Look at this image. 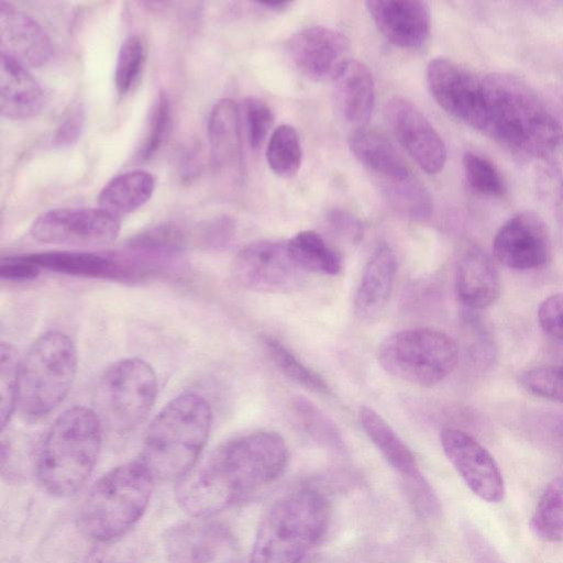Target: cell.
<instances>
[{
	"instance_id": "28",
	"label": "cell",
	"mask_w": 563,
	"mask_h": 563,
	"mask_svg": "<svg viewBox=\"0 0 563 563\" xmlns=\"http://www.w3.org/2000/svg\"><path fill=\"white\" fill-rule=\"evenodd\" d=\"M155 190L154 176L142 169L130 170L113 177L98 196L99 208L115 218L142 207Z\"/></svg>"
},
{
	"instance_id": "21",
	"label": "cell",
	"mask_w": 563,
	"mask_h": 563,
	"mask_svg": "<svg viewBox=\"0 0 563 563\" xmlns=\"http://www.w3.org/2000/svg\"><path fill=\"white\" fill-rule=\"evenodd\" d=\"M454 286L459 301L473 310L492 306L500 295L498 269L490 256L476 246L460 256Z\"/></svg>"
},
{
	"instance_id": "25",
	"label": "cell",
	"mask_w": 563,
	"mask_h": 563,
	"mask_svg": "<svg viewBox=\"0 0 563 563\" xmlns=\"http://www.w3.org/2000/svg\"><path fill=\"white\" fill-rule=\"evenodd\" d=\"M40 268L92 278L128 279L137 275L135 268L112 257L75 251H51L23 255Z\"/></svg>"
},
{
	"instance_id": "32",
	"label": "cell",
	"mask_w": 563,
	"mask_h": 563,
	"mask_svg": "<svg viewBox=\"0 0 563 563\" xmlns=\"http://www.w3.org/2000/svg\"><path fill=\"white\" fill-rule=\"evenodd\" d=\"M266 159L273 173L280 177L295 176L302 162V150L297 131L288 124L277 126L269 136Z\"/></svg>"
},
{
	"instance_id": "41",
	"label": "cell",
	"mask_w": 563,
	"mask_h": 563,
	"mask_svg": "<svg viewBox=\"0 0 563 563\" xmlns=\"http://www.w3.org/2000/svg\"><path fill=\"white\" fill-rule=\"evenodd\" d=\"M297 421L311 435L321 440H338L339 434L331 419L303 397H297L292 404Z\"/></svg>"
},
{
	"instance_id": "26",
	"label": "cell",
	"mask_w": 563,
	"mask_h": 563,
	"mask_svg": "<svg viewBox=\"0 0 563 563\" xmlns=\"http://www.w3.org/2000/svg\"><path fill=\"white\" fill-rule=\"evenodd\" d=\"M347 143L357 161L382 183L401 181L411 176L404 158L380 132L367 126L354 129Z\"/></svg>"
},
{
	"instance_id": "19",
	"label": "cell",
	"mask_w": 563,
	"mask_h": 563,
	"mask_svg": "<svg viewBox=\"0 0 563 563\" xmlns=\"http://www.w3.org/2000/svg\"><path fill=\"white\" fill-rule=\"evenodd\" d=\"M365 4L379 32L395 46L416 49L427 42L431 19L426 2L371 0Z\"/></svg>"
},
{
	"instance_id": "29",
	"label": "cell",
	"mask_w": 563,
	"mask_h": 563,
	"mask_svg": "<svg viewBox=\"0 0 563 563\" xmlns=\"http://www.w3.org/2000/svg\"><path fill=\"white\" fill-rule=\"evenodd\" d=\"M287 250L292 262L307 274L335 276L342 269L341 255L316 231L298 232L287 241Z\"/></svg>"
},
{
	"instance_id": "22",
	"label": "cell",
	"mask_w": 563,
	"mask_h": 563,
	"mask_svg": "<svg viewBox=\"0 0 563 563\" xmlns=\"http://www.w3.org/2000/svg\"><path fill=\"white\" fill-rule=\"evenodd\" d=\"M397 273V256L380 244L368 257L354 299V312L362 321L377 319L386 308Z\"/></svg>"
},
{
	"instance_id": "15",
	"label": "cell",
	"mask_w": 563,
	"mask_h": 563,
	"mask_svg": "<svg viewBox=\"0 0 563 563\" xmlns=\"http://www.w3.org/2000/svg\"><path fill=\"white\" fill-rule=\"evenodd\" d=\"M384 113L394 134L420 168L428 174L440 173L446 159L445 145L423 113L402 97L389 98Z\"/></svg>"
},
{
	"instance_id": "9",
	"label": "cell",
	"mask_w": 563,
	"mask_h": 563,
	"mask_svg": "<svg viewBox=\"0 0 563 563\" xmlns=\"http://www.w3.org/2000/svg\"><path fill=\"white\" fill-rule=\"evenodd\" d=\"M157 396L154 368L140 357L111 363L101 374L96 388V408L102 424L126 432L150 413Z\"/></svg>"
},
{
	"instance_id": "6",
	"label": "cell",
	"mask_w": 563,
	"mask_h": 563,
	"mask_svg": "<svg viewBox=\"0 0 563 563\" xmlns=\"http://www.w3.org/2000/svg\"><path fill=\"white\" fill-rule=\"evenodd\" d=\"M155 478L134 460L103 474L90 488L80 508L84 532L96 542L124 537L148 506Z\"/></svg>"
},
{
	"instance_id": "4",
	"label": "cell",
	"mask_w": 563,
	"mask_h": 563,
	"mask_svg": "<svg viewBox=\"0 0 563 563\" xmlns=\"http://www.w3.org/2000/svg\"><path fill=\"white\" fill-rule=\"evenodd\" d=\"M327 496L302 486L277 499L262 517L250 563H301L330 522Z\"/></svg>"
},
{
	"instance_id": "1",
	"label": "cell",
	"mask_w": 563,
	"mask_h": 563,
	"mask_svg": "<svg viewBox=\"0 0 563 563\" xmlns=\"http://www.w3.org/2000/svg\"><path fill=\"white\" fill-rule=\"evenodd\" d=\"M288 461L287 444L277 432L236 438L178 481L176 499L190 516L209 518L278 479Z\"/></svg>"
},
{
	"instance_id": "13",
	"label": "cell",
	"mask_w": 563,
	"mask_h": 563,
	"mask_svg": "<svg viewBox=\"0 0 563 563\" xmlns=\"http://www.w3.org/2000/svg\"><path fill=\"white\" fill-rule=\"evenodd\" d=\"M443 452L467 487L487 503L505 497V482L492 454L468 433L443 429L440 435Z\"/></svg>"
},
{
	"instance_id": "20",
	"label": "cell",
	"mask_w": 563,
	"mask_h": 563,
	"mask_svg": "<svg viewBox=\"0 0 563 563\" xmlns=\"http://www.w3.org/2000/svg\"><path fill=\"white\" fill-rule=\"evenodd\" d=\"M1 53L23 66L38 67L53 55V45L42 26L7 1H0Z\"/></svg>"
},
{
	"instance_id": "16",
	"label": "cell",
	"mask_w": 563,
	"mask_h": 563,
	"mask_svg": "<svg viewBox=\"0 0 563 563\" xmlns=\"http://www.w3.org/2000/svg\"><path fill=\"white\" fill-rule=\"evenodd\" d=\"M493 252L500 264L516 271L543 266L550 255V241L544 222L530 211L515 214L497 231Z\"/></svg>"
},
{
	"instance_id": "38",
	"label": "cell",
	"mask_w": 563,
	"mask_h": 563,
	"mask_svg": "<svg viewBox=\"0 0 563 563\" xmlns=\"http://www.w3.org/2000/svg\"><path fill=\"white\" fill-rule=\"evenodd\" d=\"M170 123V101L165 92H161L153 107L144 140L136 153L140 161H147L159 151L166 141Z\"/></svg>"
},
{
	"instance_id": "30",
	"label": "cell",
	"mask_w": 563,
	"mask_h": 563,
	"mask_svg": "<svg viewBox=\"0 0 563 563\" xmlns=\"http://www.w3.org/2000/svg\"><path fill=\"white\" fill-rule=\"evenodd\" d=\"M529 526L540 540L563 542V476L552 479L545 486Z\"/></svg>"
},
{
	"instance_id": "37",
	"label": "cell",
	"mask_w": 563,
	"mask_h": 563,
	"mask_svg": "<svg viewBox=\"0 0 563 563\" xmlns=\"http://www.w3.org/2000/svg\"><path fill=\"white\" fill-rule=\"evenodd\" d=\"M463 168L466 180L474 191L489 197H500L505 194V181L496 166L487 158L467 152L463 156Z\"/></svg>"
},
{
	"instance_id": "8",
	"label": "cell",
	"mask_w": 563,
	"mask_h": 563,
	"mask_svg": "<svg viewBox=\"0 0 563 563\" xmlns=\"http://www.w3.org/2000/svg\"><path fill=\"white\" fill-rule=\"evenodd\" d=\"M376 358L389 375L407 383L431 387L444 380L459 363V347L445 332L411 328L387 335Z\"/></svg>"
},
{
	"instance_id": "43",
	"label": "cell",
	"mask_w": 563,
	"mask_h": 563,
	"mask_svg": "<svg viewBox=\"0 0 563 563\" xmlns=\"http://www.w3.org/2000/svg\"><path fill=\"white\" fill-rule=\"evenodd\" d=\"M537 314L540 327L563 342V294H554L542 300Z\"/></svg>"
},
{
	"instance_id": "24",
	"label": "cell",
	"mask_w": 563,
	"mask_h": 563,
	"mask_svg": "<svg viewBox=\"0 0 563 563\" xmlns=\"http://www.w3.org/2000/svg\"><path fill=\"white\" fill-rule=\"evenodd\" d=\"M375 100L371 69L358 60H351L334 80V102L341 118L354 129L366 126Z\"/></svg>"
},
{
	"instance_id": "46",
	"label": "cell",
	"mask_w": 563,
	"mask_h": 563,
	"mask_svg": "<svg viewBox=\"0 0 563 563\" xmlns=\"http://www.w3.org/2000/svg\"><path fill=\"white\" fill-rule=\"evenodd\" d=\"M85 124V114L80 106L73 107L66 118L58 126L54 144L56 146H67L76 142Z\"/></svg>"
},
{
	"instance_id": "3",
	"label": "cell",
	"mask_w": 563,
	"mask_h": 563,
	"mask_svg": "<svg viewBox=\"0 0 563 563\" xmlns=\"http://www.w3.org/2000/svg\"><path fill=\"white\" fill-rule=\"evenodd\" d=\"M212 426V410L198 393L184 391L150 423L137 457L155 479H181L198 462Z\"/></svg>"
},
{
	"instance_id": "7",
	"label": "cell",
	"mask_w": 563,
	"mask_h": 563,
	"mask_svg": "<svg viewBox=\"0 0 563 563\" xmlns=\"http://www.w3.org/2000/svg\"><path fill=\"white\" fill-rule=\"evenodd\" d=\"M78 368L76 345L62 331L37 336L20 362L18 405L21 416L36 421L67 397Z\"/></svg>"
},
{
	"instance_id": "42",
	"label": "cell",
	"mask_w": 563,
	"mask_h": 563,
	"mask_svg": "<svg viewBox=\"0 0 563 563\" xmlns=\"http://www.w3.org/2000/svg\"><path fill=\"white\" fill-rule=\"evenodd\" d=\"M84 563H137L136 550L123 537L112 541L96 542Z\"/></svg>"
},
{
	"instance_id": "40",
	"label": "cell",
	"mask_w": 563,
	"mask_h": 563,
	"mask_svg": "<svg viewBox=\"0 0 563 563\" xmlns=\"http://www.w3.org/2000/svg\"><path fill=\"white\" fill-rule=\"evenodd\" d=\"M243 112L250 145L256 150L261 147L274 123L273 111L264 100L249 97L244 101Z\"/></svg>"
},
{
	"instance_id": "44",
	"label": "cell",
	"mask_w": 563,
	"mask_h": 563,
	"mask_svg": "<svg viewBox=\"0 0 563 563\" xmlns=\"http://www.w3.org/2000/svg\"><path fill=\"white\" fill-rule=\"evenodd\" d=\"M328 229L338 238L350 243H358L364 234L362 222L352 213L332 209L325 217Z\"/></svg>"
},
{
	"instance_id": "34",
	"label": "cell",
	"mask_w": 563,
	"mask_h": 563,
	"mask_svg": "<svg viewBox=\"0 0 563 563\" xmlns=\"http://www.w3.org/2000/svg\"><path fill=\"white\" fill-rule=\"evenodd\" d=\"M20 362L15 347L7 342L0 347V421L2 432L18 405Z\"/></svg>"
},
{
	"instance_id": "18",
	"label": "cell",
	"mask_w": 563,
	"mask_h": 563,
	"mask_svg": "<svg viewBox=\"0 0 563 563\" xmlns=\"http://www.w3.org/2000/svg\"><path fill=\"white\" fill-rule=\"evenodd\" d=\"M208 140L214 173L230 185H241L244 159L240 112L231 99H222L212 108L208 120Z\"/></svg>"
},
{
	"instance_id": "23",
	"label": "cell",
	"mask_w": 563,
	"mask_h": 563,
	"mask_svg": "<svg viewBox=\"0 0 563 563\" xmlns=\"http://www.w3.org/2000/svg\"><path fill=\"white\" fill-rule=\"evenodd\" d=\"M44 102V91L34 76L18 60L1 53V114L10 120H25L40 113Z\"/></svg>"
},
{
	"instance_id": "27",
	"label": "cell",
	"mask_w": 563,
	"mask_h": 563,
	"mask_svg": "<svg viewBox=\"0 0 563 563\" xmlns=\"http://www.w3.org/2000/svg\"><path fill=\"white\" fill-rule=\"evenodd\" d=\"M358 418L364 432L388 464L402 476L419 481L415 455L390 424L367 406L361 407Z\"/></svg>"
},
{
	"instance_id": "12",
	"label": "cell",
	"mask_w": 563,
	"mask_h": 563,
	"mask_svg": "<svg viewBox=\"0 0 563 563\" xmlns=\"http://www.w3.org/2000/svg\"><path fill=\"white\" fill-rule=\"evenodd\" d=\"M426 75L437 103L451 117L484 133L482 77L445 58L431 60Z\"/></svg>"
},
{
	"instance_id": "14",
	"label": "cell",
	"mask_w": 563,
	"mask_h": 563,
	"mask_svg": "<svg viewBox=\"0 0 563 563\" xmlns=\"http://www.w3.org/2000/svg\"><path fill=\"white\" fill-rule=\"evenodd\" d=\"M286 48L295 68L314 81L335 80L352 60L349 40L325 26H309L296 32Z\"/></svg>"
},
{
	"instance_id": "10",
	"label": "cell",
	"mask_w": 563,
	"mask_h": 563,
	"mask_svg": "<svg viewBox=\"0 0 563 563\" xmlns=\"http://www.w3.org/2000/svg\"><path fill=\"white\" fill-rule=\"evenodd\" d=\"M307 273L290 258L287 242L256 241L245 245L232 263V276L243 288L264 294H286L303 285Z\"/></svg>"
},
{
	"instance_id": "11",
	"label": "cell",
	"mask_w": 563,
	"mask_h": 563,
	"mask_svg": "<svg viewBox=\"0 0 563 563\" xmlns=\"http://www.w3.org/2000/svg\"><path fill=\"white\" fill-rule=\"evenodd\" d=\"M119 233V219L99 207L52 209L30 227V234L38 242L80 247L110 244Z\"/></svg>"
},
{
	"instance_id": "31",
	"label": "cell",
	"mask_w": 563,
	"mask_h": 563,
	"mask_svg": "<svg viewBox=\"0 0 563 563\" xmlns=\"http://www.w3.org/2000/svg\"><path fill=\"white\" fill-rule=\"evenodd\" d=\"M383 194L396 211L409 219L426 221L432 214L431 196L412 175L401 181L383 183Z\"/></svg>"
},
{
	"instance_id": "47",
	"label": "cell",
	"mask_w": 563,
	"mask_h": 563,
	"mask_svg": "<svg viewBox=\"0 0 563 563\" xmlns=\"http://www.w3.org/2000/svg\"><path fill=\"white\" fill-rule=\"evenodd\" d=\"M234 223L229 218H220L207 228V242L213 246H223L234 234Z\"/></svg>"
},
{
	"instance_id": "45",
	"label": "cell",
	"mask_w": 563,
	"mask_h": 563,
	"mask_svg": "<svg viewBox=\"0 0 563 563\" xmlns=\"http://www.w3.org/2000/svg\"><path fill=\"white\" fill-rule=\"evenodd\" d=\"M41 268L23 255L3 258L0 264V277L9 282H25L36 278Z\"/></svg>"
},
{
	"instance_id": "35",
	"label": "cell",
	"mask_w": 563,
	"mask_h": 563,
	"mask_svg": "<svg viewBox=\"0 0 563 563\" xmlns=\"http://www.w3.org/2000/svg\"><path fill=\"white\" fill-rule=\"evenodd\" d=\"M187 243L185 232L174 223H162L148 228L128 242L131 250L151 254H177Z\"/></svg>"
},
{
	"instance_id": "2",
	"label": "cell",
	"mask_w": 563,
	"mask_h": 563,
	"mask_svg": "<svg viewBox=\"0 0 563 563\" xmlns=\"http://www.w3.org/2000/svg\"><path fill=\"white\" fill-rule=\"evenodd\" d=\"M484 133L518 154L544 158L563 136L543 101L521 79L506 73L482 77Z\"/></svg>"
},
{
	"instance_id": "5",
	"label": "cell",
	"mask_w": 563,
	"mask_h": 563,
	"mask_svg": "<svg viewBox=\"0 0 563 563\" xmlns=\"http://www.w3.org/2000/svg\"><path fill=\"white\" fill-rule=\"evenodd\" d=\"M102 422L92 409L68 408L52 423L37 457L43 487L57 497L75 495L86 484L98 460Z\"/></svg>"
},
{
	"instance_id": "17",
	"label": "cell",
	"mask_w": 563,
	"mask_h": 563,
	"mask_svg": "<svg viewBox=\"0 0 563 563\" xmlns=\"http://www.w3.org/2000/svg\"><path fill=\"white\" fill-rule=\"evenodd\" d=\"M232 545L229 530L208 518L179 523L164 537L169 563H218L230 553Z\"/></svg>"
},
{
	"instance_id": "33",
	"label": "cell",
	"mask_w": 563,
	"mask_h": 563,
	"mask_svg": "<svg viewBox=\"0 0 563 563\" xmlns=\"http://www.w3.org/2000/svg\"><path fill=\"white\" fill-rule=\"evenodd\" d=\"M262 342L271 360L290 380L313 393H330L327 382L318 373L306 366L280 341L272 336H264Z\"/></svg>"
},
{
	"instance_id": "39",
	"label": "cell",
	"mask_w": 563,
	"mask_h": 563,
	"mask_svg": "<svg viewBox=\"0 0 563 563\" xmlns=\"http://www.w3.org/2000/svg\"><path fill=\"white\" fill-rule=\"evenodd\" d=\"M519 382L529 393L563 402V365H540L520 373Z\"/></svg>"
},
{
	"instance_id": "36",
	"label": "cell",
	"mask_w": 563,
	"mask_h": 563,
	"mask_svg": "<svg viewBox=\"0 0 563 563\" xmlns=\"http://www.w3.org/2000/svg\"><path fill=\"white\" fill-rule=\"evenodd\" d=\"M146 59L143 40L128 36L121 44L114 68V81L119 92H129L139 81Z\"/></svg>"
}]
</instances>
